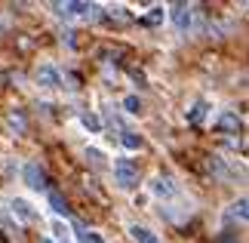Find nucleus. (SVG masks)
<instances>
[{"mask_svg":"<svg viewBox=\"0 0 249 243\" xmlns=\"http://www.w3.org/2000/svg\"><path fill=\"white\" fill-rule=\"evenodd\" d=\"M105 22H117V25H129L132 22V16H126V9L123 6H114L108 16H105Z\"/></svg>","mask_w":249,"mask_h":243,"instance_id":"13","label":"nucleus"},{"mask_svg":"<svg viewBox=\"0 0 249 243\" xmlns=\"http://www.w3.org/2000/svg\"><path fill=\"white\" fill-rule=\"evenodd\" d=\"M169 19H172V25H176L178 31H188V28L194 25V6L176 3V6H172V13H169Z\"/></svg>","mask_w":249,"mask_h":243,"instance_id":"3","label":"nucleus"},{"mask_svg":"<svg viewBox=\"0 0 249 243\" xmlns=\"http://www.w3.org/2000/svg\"><path fill=\"white\" fill-rule=\"evenodd\" d=\"M37 83H40L43 90H59V86H62V74L55 71L53 65H43L40 71H37Z\"/></svg>","mask_w":249,"mask_h":243,"instance_id":"4","label":"nucleus"},{"mask_svg":"<svg viewBox=\"0 0 249 243\" xmlns=\"http://www.w3.org/2000/svg\"><path fill=\"white\" fill-rule=\"evenodd\" d=\"M9 126H13L16 132H25V126H28L25 123V114L22 111H13V114H9Z\"/></svg>","mask_w":249,"mask_h":243,"instance_id":"18","label":"nucleus"},{"mask_svg":"<svg viewBox=\"0 0 249 243\" xmlns=\"http://www.w3.org/2000/svg\"><path fill=\"white\" fill-rule=\"evenodd\" d=\"M206 111H209V102H206V99H197V102H194V108H191V111L185 114V117H188V123L200 126V123L206 120Z\"/></svg>","mask_w":249,"mask_h":243,"instance_id":"9","label":"nucleus"},{"mask_svg":"<svg viewBox=\"0 0 249 243\" xmlns=\"http://www.w3.org/2000/svg\"><path fill=\"white\" fill-rule=\"evenodd\" d=\"M9 209H13V216H16L18 222H37V212H34V206H31L28 200H22V197L9 200Z\"/></svg>","mask_w":249,"mask_h":243,"instance_id":"5","label":"nucleus"},{"mask_svg":"<svg viewBox=\"0 0 249 243\" xmlns=\"http://www.w3.org/2000/svg\"><path fill=\"white\" fill-rule=\"evenodd\" d=\"M151 194L154 197H176V185H172V179L169 176H157L154 182H151Z\"/></svg>","mask_w":249,"mask_h":243,"instance_id":"6","label":"nucleus"},{"mask_svg":"<svg viewBox=\"0 0 249 243\" xmlns=\"http://www.w3.org/2000/svg\"><path fill=\"white\" fill-rule=\"evenodd\" d=\"M80 123H83V126H86L89 132H99V130H102V120L95 117L92 111H83V114H80Z\"/></svg>","mask_w":249,"mask_h":243,"instance_id":"16","label":"nucleus"},{"mask_svg":"<svg viewBox=\"0 0 249 243\" xmlns=\"http://www.w3.org/2000/svg\"><path fill=\"white\" fill-rule=\"evenodd\" d=\"M163 19H166V9H163V6H151L148 16L142 19V25H160Z\"/></svg>","mask_w":249,"mask_h":243,"instance_id":"14","label":"nucleus"},{"mask_svg":"<svg viewBox=\"0 0 249 243\" xmlns=\"http://www.w3.org/2000/svg\"><path fill=\"white\" fill-rule=\"evenodd\" d=\"M129 237L136 243H160V237L151 228H145V225H129Z\"/></svg>","mask_w":249,"mask_h":243,"instance_id":"8","label":"nucleus"},{"mask_svg":"<svg viewBox=\"0 0 249 243\" xmlns=\"http://www.w3.org/2000/svg\"><path fill=\"white\" fill-rule=\"evenodd\" d=\"M74 37H77V34H74V31H65V34H62V40L68 43V46H74V43H77V40H74Z\"/></svg>","mask_w":249,"mask_h":243,"instance_id":"21","label":"nucleus"},{"mask_svg":"<svg viewBox=\"0 0 249 243\" xmlns=\"http://www.w3.org/2000/svg\"><path fill=\"white\" fill-rule=\"evenodd\" d=\"M215 126H218V130H222V132H240V130H243V120L237 117L234 111H225L222 117L215 120Z\"/></svg>","mask_w":249,"mask_h":243,"instance_id":"7","label":"nucleus"},{"mask_svg":"<svg viewBox=\"0 0 249 243\" xmlns=\"http://www.w3.org/2000/svg\"><path fill=\"white\" fill-rule=\"evenodd\" d=\"M114 182H117V188L123 191H132L139 185V167L126 157H120L117 163H114Z\"/></svg>","mask_w":249,"mask_h":243,"instance_id":"1","label":"nucleus"},{"mask_svg":"<svg viewBox=\"0 0 249 243\" xmlns=\"http://www.w3.org/2000/svg\"><path fill=\"white\" fill-rule=\"evenodd\" d=\"M132 74V80H136V83H145V74H142V71H129Z\"/></svg>","mask_w":249,"mask_h":243,"instance_id":"22","label":"nucleus"},{"mask_svg":"<svg viewBox=\"0 0 249 243\" xmlns=\"http://www.w3.org/2000/svg\"><path fill=\"white\" fill-rule=\"evenodd\" d=\"M86 157L92 160V167H99V169L105 167V154H102V151H95V148H89V151H86Z\"/></svg>","mask_w":249,"mask_h":243,"instance_id":"19","label":"nucleus"},{"mask_svg":"<svg viewBox=\"0 0 249 243\" xmlns=\"http://www.w3.org/2000/svg\"><path fill=\"white\" fill-rule=\"evenodd\" d=\"M246 197H240L237 203H231V209H228V219H240V222H246Z\"/></svg>","mask_w":249,"mask_h":243,"instance_id":"15","label":"nucleus"},{"mask_svg":"<svg viewBox=\"0 0 249 243\" xmlns=\"http://www.w3.org/2000/svg\"><path fill=\"white\" fill-rule=\"evenodd\" d=\"M50 206H53V212H55V216H65V219L71 216V209H68V200H65L59 191H53V188H50Z\"/></svg>","mask_w":249,"mask_h":243,"instance_id":"10","label":"nucleus"},{"mask_svg":"<svg viewBox=\"0 0 249 243\" xmlns=\"http://www.w3.org/2000/svg\"><path fill=\"white\" fill-rule=\"evenodd\" d=\"M22 176H25V185L31 191H50V176H46V169L40 167V163H25V169H22Z\"/></svg>","mask_w":249,"mask_h":243,"instance_id":"2","label":"nucleus"},{"mask_svg":"<svg viewBox=\"0 0 249 243\" xmlns=\"http://www.w3.org/2000/svg\"><path fill=\"white\" fill-rule=\"evenodd\" d=\"M74 228H77V240H80V243H105L102 234H95V231H86L80 222H74Z\"/></svg>","mask_w":249,"mask_h":243,"instance_id":"12","label":"nucleus"},{"mask_svg":"<svg viewBox=\"0 0 249 243\" xmlns=\"http://www.w3.org/2000/svg\"><path fill=\"white\" fill-rule=\"evenodd\" d=\"M53 234L55 237H65V234H68V228H65L62 222H53Z\"/></svg>","mask_w":249,"mask_h":243,"instance_id":"20","label":"nucleus"},{"mask_svg":"<svg viewBox=\"0 0 249 243\" xmlns=\"http://www.w3.org/2000/svg\"><path fill=\"white\" fill-rule=\"evenodd\" d=\"M120 145H123L126 151H142V145H145V139H142L139 132H123V135H120Z\"/></svg>","mask_w":249,"mask_h":243,"instance_id":"11","label":"nucleus"},{"mask_svg":"<svg viewBox=\"0 0 249 243\" xmlns=\"http://www.w3.org/2000/svg\"><path fill=\"white\" fill-rule=\"evenodd\" d=\"M123 108H126V114H142V99L139 95H126V99H123Z\"/></svg>","mask_w":249,"mask_h":243,"instance_id":"17","label":"nucleus"}]
</instances>
